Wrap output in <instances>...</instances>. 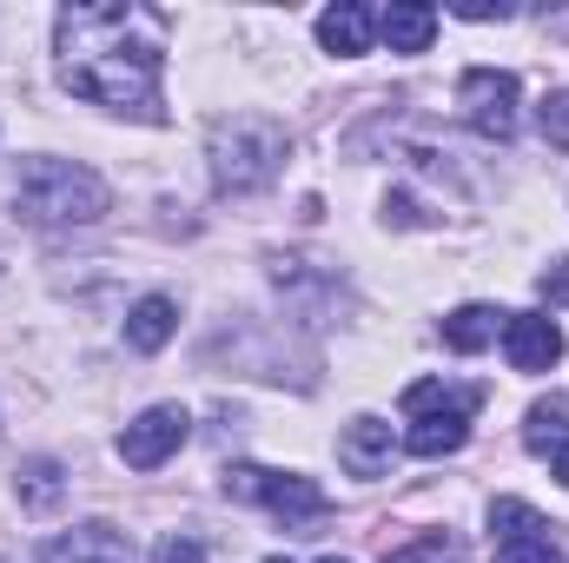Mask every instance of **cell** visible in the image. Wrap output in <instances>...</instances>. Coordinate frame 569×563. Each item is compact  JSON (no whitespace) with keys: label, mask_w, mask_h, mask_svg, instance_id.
<instances>
[{"label":"cell","mask_w":569,"mask_h":563,"mask_svg":"<svg viewBox=\"0 0 569 563\" xmlns=\"http://www.w3.org/2000/svg\"><path fill=\"white\" fill-rule=\"evenodd\" d=\"M60 80L113 113H140L159 120V67H166V40L159 20L146 7L107 0V7H67L60 13Z\"/></svg>","instance_id":"6da1fadb"},{"label":"cell","mask_w":569,"mask_h":563,"mask_svg":"<svg viewBox=\"0 0 569 563\" xmlns=\"http://www.w3.org/2000/svg\"><path fill=\"white\" fill-rule=\"evenodd\" d=\"M13 206L33 226H93L113 206V192L80 159H27L20 179H13Z\"/></svg>","instance_id":"7a4b0ae2"},{"label":"cell","mask_w":569,"mask_h":563,"mask_svg":"<svg viewBox=\"0 0 569 563\" xmlns=\"http://www.w3.org/2000/svg\"><path fill=\"white\" fill-rule=\"evenodd\" d=\"M206 159H212V186L219 192H259V186L279 179L284 166V127L266 120V113H232V120L212 127Z\"/></svg>","instance_id":"3957f363"},{"label":"cell","mask_w":569,"mask_h":563,"mask_svg":"<svg viewBox=\"0 0 569 563\" xmlns=\"http://www.w3.org/2000/svg\"><path fill=\"white\" fill-rule=\"evenodd\" d=\"M463 93V113L483 140H510L517 134V73H497V67H470L457 80Z\"/></svg>","instance_id":"277c9868"},{"label":"cell","mask_w":569,"mask_h":563,"mask_svg":"<svg viewBox=\"0 0 569 563\" xmlns=\"http://www.w3.org/2000/svg\"><path fill=\"white\" fill-rule=\"evenodd\" d=\"M186 437H192V418H186L179 405H152V412H140V418L120 431V457H127L133 471H159Z\"/></svg>","instance_id":"5b68a950"},{"label":"cell","mask_w":569,"mask_h":563,"mask_svg":"<svg viewBox=\"0 0 569 563\" xmlns=\"http://www.w3.org/2000/svg\"><path fill=\"white\" fill-rule=\"evenodd\" d=\"M503 352H510L517 372H550L563 358V332H557V318L517 312V318H503Z\"/></svg>","instance_id":"8992f818"},{"label":"cell","mask_w":569,"mask_h":563,"mask_svg":"<svg viewBox=\"0 0 569 563\" xmlns=\"http://www.w3.org/2000/svg\"><path fill=\"white\" fill-rule=\"evenodd\" d=\"M371 40H378V13H371L365 0H338V7L318 13V47H325V53L358 60V53H371Z\"/></svg>","instance_id":"52a82bcc"},{"label":"cell","mask_w":569,"mask_h":563,"mask_svg":"<svg viewBox=\"0 0 569 563\" xmlns=\"http://www.w3.org/2000/svg\"><path fill=\"white\" fill-rule=\"evenodd\" d=\"M391 424L385 418H351L345 424V437H338V464L351 471V477H385L391 471Z\"/></svg>","instance_id":"ba28073f"},{"label":"cell","mask_w":569,"mask_h":563,"mask_svg":"<svg viewBox=\"0 0 569 563\" xmlns=\"http://www.w3.org/2000/svg\"><path fill=\"white\" fill-rule=\"evenodd\" d=\"M259 504H266L272 517H284V531L325 517V491H318L311 477H298V471H266V497H259Z\"/></svg>","instance_id":"9c48e42d"},{"label":"cell","mask_w":569,"mask_h":563,"mask_svg":"<svg viewBox=\"0 0 569 563\" xmlns=\"http://www.w3.org/2000/svg\"><path fill=\"white\" fill-rule=\"evenodd\" d=\"M378 33L391 40V53H425L430 40H437V7H425V0H398V7L378 13Z\"/></svg>","instance_id":"30bf717a"},{"label":"cell","mask_w":569,"mask_h":563,"mask_svg":"<svg viewBox=\"0 0 569 563\" xmlns=\"http://www.w3.org/2000/svg\"><path fill=\"white\" fill-rule=\"evenodd\" d=\"M53 563H133V551L113 524H80L73 537L53 544Z\"/></svg>","instance_id":"8fae6325"},{"label":"cell","mask_w":569,"mask_h":563,"mask_svg":"<svg viewBox=\"0 0 569 563\" xmlns=\"http://www.w3.org/2000/svg\"><path fill=\"white\" fill-rule=\"evenodd\" d=\"M172 332H179V305H172L166 292H146L140 305L127 312V345H133V352H159Z\"/></svg>","instance_id":"7c38bea8"},{"label":"cell","mask_w":569,"mask_h":563,"mask_svg":"<svg viewBox=\"0 0 569 563\" xmlns=\"http://www.w3.org/2000/svg\"><path fill=\"white\" fill-rule=\"evenodd\" d=\"M411 457H450L470 444V412H437V418H418L411 424Z\"/></svg>","instance_id":"4fadbf2b"},{"label":"cell","mask_w":569,"mask_h":563,"mask_svg":"<svg viewBox=\"0 0 569 563\" xmlns=\"http://www.w3.org/2000/svg\"><path fill=\"white\" fill-rule=\"evenodd\" d=\"M483 392L477 385H437V378H418L405 392V418H437V412H477Z\"/></svg>","instance_id":"5bb4252c"},{"label":"cell","mask_w":569,"mask_h":563,"mask_svg":"<svg viewBox=\"0 0 569 563\" xmlns=\"http://www.w3.org/2000/svg\"><path fill=\"white\" fill-rule=\"evenodd\" d=\"M497 318H503V312H490V305H457V312L443 318V345L470 358V352H483V345L497 338Z\"/></svg>","instance_id":"9a60e30c"},{"label":"cell","mask_w":569,"mask_h":563,"mask_svg":"<svg viewBox=\"0 0 569 563\" xmlns=\"http://www.w3.org/2000/svg\"><path fill=\"white\" fill-rule=\"evenodd\" d=\"M13 477H20V504H27L33 517H47V511L60 504V491H67V484H60V464H53V457H27V464H20Z\"/></svg>","instance_id":"2e32d148"},{"label":"cell","mask_w":569,"mask_h":563,"mask_svg":"<svg viewBox=\"0 0 569 563\" xmlns=\"http://www.w3.org/2000/svg\"><path fill=\"white\" fill-rule=\"evenodd\" d=\"M523 444H530V451H550V444H569V398H563V392H550V398H537V405H530V424H523Z\"/></svg>","instance_id":"e0dca14e"},{"label":"cell","mask_w":569,"mask_h":563,"mask_svg":"<svg viewBox=\"0 0 569 563\" xmlns=\"http://www.w3.org/2000/svg\"><path fill=\"white\" fill-rule=\"evenodd\" d=\"M497 563H563L557 537H517V544H497Z\"/></svg>","instance_id":"ac0fdd59"},{"label":"cell","mask_w":569,"mask_h":563,"mask_svg":"<svg viewBox=\"0 0 569 563\" xmlns=\"http://www.w3.org/2000/svg\"><path fill=\"white\" fill-rule=\"evenodd\" d=\"M226 497L259 504V497H266V471H259V464H232V471H226Z\"/></svg>","instance_id":"d6986e66"},{"label":"cell","mask_w":569,"mask_h":563,"mask_svg":"<svg viewBox=\"0 0 569 563\" xmlns=\"http://www.w3.org/2000/svg\"><path fill=\"white\" fill-rule=\"evenodd\" d=\"M152 563H206V544H199V537H186V531H172V537H159Z\"/></svg>","instance_id":"ffe728a7"},{"label":"cell","mask_w":569,"mask_h":563,"mask_svg":"<svg viewBox=\"0 0 569 563\" xmlns=\"http://www.w3.org/2000/svg\"><path fill=\"white\" fill-rule=\"evenodd\" d=\"M543 134H550L557 146H569V87H563V93H550V100H543Z\"/></svg>","instance_id":"44dd1931"},{"label":"cell","mask_w":569,"mask_h":563,"mask_svg":"<svg viewBox=\"0 0 569 563\" xmlns=\"http://www.w3.org/2000/svg\"><path fill=\"white\" fill-rule=\"evenodd\" d=\"M537 292H543L550 305H569V259H550V266L537 273Z\"/></svg>","instance_id":"7402d4cb"},{"label":"cell","mask_w":569,"mask_h":563,"mask_svg":"<svg viewBox=\"0 0 569 563\" xmlns=\"http://www.w3.org/2000/svg\"><path fill=\"white\" fill-rule=\"evenodd\" d=\"M450 13H457V20H510V7H503V0H497V7H490V0H457Z\"/></svg>","instance_id":"603a6c76"},{"label":"cell","mask_w":569,"mask_h":563,"mask_svg":"<svg viewBox=\"0 0 569 563\" xmlns=\"http://www.w3.org/2000/svg\"><path fill=\"white\" fill-rule=\"evenodd\" d=\"M550 464H557V477L569 484V444H557V457H550Z\"/></svg>","instance_id":"cb8c5ba5"},{"label":"cell","mask_w":569,"mask_h":563,"mask_svg":"<svg viewBox=\"0 0 569 563\" xmlns=\"http://www.w3.org/2000/svg\"><path fill=\"white\" fill-rule=\"evenodd\" d=\"M318 563H345V557H318Z\"/></svg>","instance_id":"d4e9b609"},{"label":"cell","mask_w":569,"mask_h":563,"mask_svg":"<svg viewBox=\"0 0 569 563\" xmlns=\"http://www.w3.org/2000/svg\"><path fill=\"white\" fill-rule=\"evenodd\" d=\"M0 266H7V253H0Z\"/></svg>","instance_id":"484cf974"},{"label":"cell","mask_w":569,"mask_h":563,"mask_svg":"<svg viewBox=\"0 0 569 563\" xmlns=\"http://www.w3.org/2000/svg\"><path fill=\"white\" fill-rule=\"evenodd\" d=\"M272 563H284V557H272Z\"/></svg>","instance_id":"4316f807"}]
</instances>
